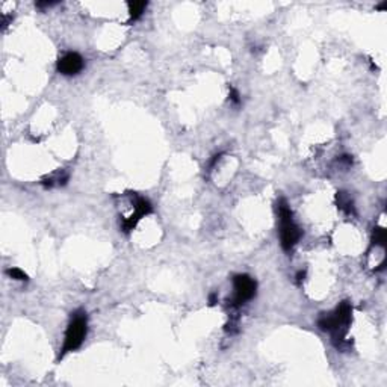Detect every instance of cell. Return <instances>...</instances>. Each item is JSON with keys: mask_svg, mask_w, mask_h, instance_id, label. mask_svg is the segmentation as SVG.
<instances>
[{"mask_svg": "<svg viewBox=\"0 0 387 387\" xmlns=\"http://www.w3.org/2000/svg\"><path fill=\"white\" fill-rule=\"evenodd\" d=\"M129 15H130V21H136L142 17V14L145 12V8H147V2H129Z\"/></svg>", "mask_w": 387, "mask_h": 387, "instance_id": "cell-8", "label": "cell"}, {"mask_svg": "<svg viewBox=\"0 0 387 387\" xmlns=\"http://www.w3.org/2000/svg\"><path fill=\"white\" fill-rule=\"evenodd\" d=\"M372 245L386 247V230L383 227H375L372 233Z\"/></svg>", "mask_w": 387, "mask_h": 387, "instance_id": "cell-9", "label": "cell"}, {"mask_svg": "<svg viewBox=\"0 0 387 387\" xmlns=\"http://www.w3.org/2000/svg\"><path fill=\"white\" fill-rule=\"evenodd\" d=\"M277 215L280 221V245L283 251L290 253L294 247L300 242L303 236V230L297 226L294 220L292 209L287 204L286 198H278L277 201Z\"/></svg>", "mask_w": 387, "mask_h": 387, "instance_id": "cell-2", "label": "cell"}, {"mask_svg": "<svg viewBox=\"0 0 387 387\" xmlns=\"http://www.w3.org/2000/svg\"><path fill=\"white\" fill-rule=\"evenodd\" d=\"M216 303H218V295H216V294H210V295H209V306L213 307Z\"/></svg>", "mask_w": 387, "mask_h": 387, "instance_id": "cell-12", "label": "cell"}, {"mask_svg": "<svg viewBox=\"0 0 387 387\" xmlns=\"http://www.w3.org/2000/svg\"><path fill=\"white\" fill-rule=\"evenodd\" d=\"M6 272H8V275H9L12 280H17V281H28V280H29L28 274L23 272L20 268H9Z\"/></svg>", "mask_w": 387, "mask_h": 387, "instance_id": "cell-10", "label": "cell"}, {"mask_svg": "<svg viewBox=\"0 0 387 387\" xmlns=\"http://www.w3.org/2000/svg\"><path fill=\"white\" fill-rule=\"evenodd\" d=\"M352 319V306L348 301H342L331 313H324L318 319V327L322 331L331 333L333 342L337 349H347L351 344L347 342V334Z\"/></svg>", "mask_w": 387, "mask_h": 387, "instance_id": "cell-1", "label": "cell"}, {"mask_svg": "<svg viewBox=\"0 0 387 387\" xmlns=\"http://www.w3.org/2000/svg\"><path fill=\"white\" fill-rule=\"evenodd\" d=\"M152 212H153V206H152V203L147 198L136 197V200H135V210H133V213L130 216L123 218V221H121V230H123L126 234H129L138 226V223L142 220V218L150 215Z\"/></svg>", "mask_w": 387, "mask_h": 387, "instance_id": "cell-5", "label": "cell"}, {"mask_svg": "<svg viewBox=\"0 0 387 387\" xmlns=\"http://www.w3.org/2000/svg\"><path fill=\"white\" fill-rule=\"evenodd\" d=\"M85 61L83 58L76 52H68L64 56L59 58L56 68L62 76H76L83 70Z\"/></svg>", "mask_w": 387, "mask_h": 387, "instance_id": "cell-6", "label": "cell"}, {"mask_svg": "<svg viewBox=\"0 0 387 387\" xmlns=\"http://www.w3.org/2000/svg\"><path fill=\"white\" fill-rule=\"evenodd\" d=\"M336 201H337V207L341 209L342 212H345L347 215H354V213H355V210H354V203H352V200L349 198L348 194H345V192H337Z\"/></svg>", "mask_w": 387, "mask_h": 387, "instance_id": "cell-7", "label": "cell"}, {"mask_svg": "<svg viewBox=\"0 0 387 387\" xmlns=\"http://www.w3.org/2000/svg\"><path fill=\"white\" fill-rule=\"evenodd\" d=\"M304 278H306V271H300V272L297 274V281H298V283H301Z\"/></svg>", "mask_w": 387, "mask_h": 387, "instance_id": "cell-13", "label": "cell"}, {"mask_svg": "<svg viewBox=\"0 0 387 387\" xmlns=\"http://www.w3.org/2000/svg\"><path fill=\"white\" fill-rule=\"evenodd\" d=\"M233 297L230 300L232 309H239L256 297L257 283L248 274H237L233 277Z\"/></svg>", "mask_w": 387, "mask_h": 387, "instance_id": "cell-4", "label": "cell"}, {"mask_svg": "<svg viewBox=\"0 0 387 387\" xmlns=\"http://www.w3.org/2000/svg\"><path fill=\"white\" fill-rule=\"evenodd\" d=\"M229 100H230V103H233L236 106L240 105V94L234 86H229Z\"/></svg>", "mask_w": 387, "mask_h": 387, "instance_id": "cell-11", "label": "cell"}, {"mask_svg": "<svg viewBox=\"0 0 387 387\" xmlns=\"http://www.w3.org/2000/svg\"><path fill=\"white\" fill-rule=\"evenodd\" d=\"M88 333V316L85 310H76L73 313L71 321L65 330V337H64V344L59 352V358L65 357L68 352H73L80 348L83 344L85 337Z\"/></svg>", "mask_w": 387, "mask_h": 387, "instance_id": "cell-3", "label": "cell"}]
</instances>
